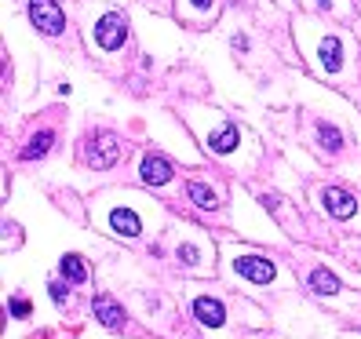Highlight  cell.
Here are the masks:
<instances>
[{"label": "cell", "instance_id": "6da1fadb", "mask_svg": "<svg viewBox=\"0 0 361 339\" xmlns=\"http://www.w3.org/2000/svg\"><path fill=\"white\" fill-rule=\"evenodd\" d=\"M30 18H33V26L48 37H59L66 30V15H62L59 0H30Z\"/></svg>", "mask_w": 361, "mask_h": 339}, {"label": "cell", "instance_id": "7a4b0ae2", "mask_svg": "<svg viewBox=\"0 0 361 339\" xmlns=\"http://www.w3.org/2000/svg\"><path fill=\"white\" fill-rule=\"evenodd\" d=\"M124 37H128V18H124L121 11H110V15H102V18H99V26H95L99 48L117 51V48L124 44Z\"/></svg>", "mask_w": 361, "mask_h": 339}, {"label": "cell", "instance_id": "3957f363", "mask_svg": "<svg viewBox=\"0 0 361 339\" xmlns=\"http://www.w3.org/2000/svg\"><path fill=\"white\" fill-rule=\"evenodd\" d=\"M233 270L241 273V278H248V281H256V285H267V281H274V263L270 259H263V256H238V263H233Z\"/></svg>", "mask_w": 361, "mask_h": 339}, {"label": "cell", "instance_id": "277c9868", "mask_svg": "<svg viewBox=\"0 0 361 339\" xmlns=\"http://www.w3.org/2000/svg\"><path fill=\"white\" fill-rule=\"evenodd\" d=\"M322 204H325L329 216H336V219H350L354 211H357V197H350L347 190H339V186H329V190H325Z\"/></svg>", "mask_w": 361, "mask_h": 339}, {"label": "cell", "instance_id": "5b68a950", "mask_svg": "<svg viewBox=\"0 0 361 339\" xmlns=\"http://www.w3.org/2000/svg\"><path fill=\"white\" fill-rule=\"evenodd\" d=\"M117 154H121V146L114 135H95L88 142V164H95V168H110L117 161Z\"/></svg>", "mask_w": 361, "mask_h": 339}, {"label": "cell", "instance_id": "8992f818", "mask_svg": "<svg viewBox=\"0 0 361 339\" xmlns=\"http://www.w3.org/2000/svg\"><path fill=\"white\" fill-rule=\"evenodd\" d=\"M139 175H142V183H150V186H164L168 179H172V164H168L161 154H146L142 164H139Z\"/></svg>", "mask_w": 361, "mask_h": 339}, {"label": "cell", "instance_id": "52a82bcc", "mask_svg": "<svg viewBox=\"0 0 361 339\" xmlns=\"http://www.w3.org/2000/svg\"><path fill=\"white\" fill-rule=\"evenodd\" d=\"M92 310H95V317H99L106 328H124V321H128V317H124V310L110 300V295H99V300L92 303Z\"/></svg>", "mask_w": 361, "mask_h": 339}, {"label": "cell", "instance_id": "ba28073f", "mask_svg": "<svg viewBox=\"0 0 361 339\" xmlns=\"http://www.w3.org/2000/svg\"><path fill=\"white\" fill-rule=\"evenodd\" d=\"M194 314H197V321H201V325H208V328H219V325L226 321L223 303H219V300H208V295L194 300Z\"/></svg>", "mask_w": 361, "mask_h": 339}, {"label": "cell", "instance_id": "9c48e42d", "mask_svg": "<svg viewBox=\"0 0 361 339\" xmlns=\"http://www.w3.org/2000/svg\"><path fill=\"white\" fill-rule=\"evenodd\" d=\"M110 226L117 230V234H124V238H139V230H142V223H139V216L132 208H114L110 211Z\"/></svg>", "mask_w": 361, "mask_h": 339}, {"label": "cell", "instance_id": "30bf717a", "mask_svg": "<svg viewBox=\"0 0 361 339\" xmlns=\"http://www.w3.org/2000/svg\"><path fill=\"white\" fill-rule=\"evenodd\" d=\"M59 270H62V278H66L70 285H80L84 278H88V270H84V259L80 256H62Z\"/></svg>", "mask_w": 361, "mask_h": 339}, {"label": "cell", "instance_id": "8fae6325", "mask_svg": "<svg viewBox=\"0 0 361 339\" xmlns=\"http://www.w3.org/2000/svg\"><path fill=\"white\" fill-rule=\"evenodd\" d=\"M51 142H55V132H40L30 139V146L23 150V161H37V157H44L51 150Z\"/></svg>", "mask_w": 361, "mask_h": 339}, {"label": "cell", "instance_id": "7c38bea8", "mask_svg": "<svg viewBox=\"0 0 361 339\" xmlns=\"http://www.w3.org/2000/svg\"><path fill=\"white\" fill-rule=\"evenodd\" d=\"M310 288H314L317 295H336V292H339V281L332 278L325 266H317V270L310 273Z\"/></svg>", "mask_w": 361, "mask_h": 339}, {"label": "cell", "instance_id": "4fadbf2b", "mask_svg": "<svg viewBox=\"0 0 361 339\" xmlns=\"http://www.w3.org/2000/svg\"><path fill=\"white\" fill-rule=\"evenodd\" d=\"M233 146H238V124H226L223 132L212 135V150H216V154H230Z\"/></svg>", "mask_w": 361, "mask_h": 339}, {"label": "cell", "instance_id": "5bb4252c", "mask_svg": "<svg viewBox=\"0 0 361 339\" xmlns=\"http://www.w3.org/2000/svg\"><path fill=\"white\" fill-rule=\"evenodd\" d=\"M339 62H343V58H339V40H336V37L322 40V66H325L329 73H336Z\"/></svg>", "mask_w": 361, "mask_h": 339}, {"label": "cell", "instance_id": "9a60e30c", "mask_svg": "<svg viewBox=\"0 0 361 339\" xmlns=\"http://www.w3.org/2000/svg\"><path fill=\"white\" fill-rule=\"evenodd\" d=\"M190 197H194L197 208H216V194H212L208 186H201V183H190Z\"/></svg>", "mask_w": 361, "mask_h": 339}, {"label": "cell", "instance_id": "2e32d148", "mask_svg": "<svg viewBox=\"0 0 361 339\" xmlns=\"http://www.w3.org/2000/svg\"><path fill=\"white\" fill-rule=\"evenodd\" d=\"M317 135H322V142L329 146V150H339V146H343V139H339V132L332 128V124H317Z\"/></svg>", "mask_w": 361, "mask_h": 339}, {"label": "cell", "instance_id": "e0dca14e", "mask_svg": "<svg viewBox=\"0 0 361 339\" xmlns=\"http://www.w3.org/2000/svg\"><path fill=\"white\" fill-rule=\"evenodd\" d=\"M179 259H183V263H197V248H190V245H179Z\"/></svg>", "mask_w": 361, "mask_h": 339}, {"label": "cell", "instance_id": "ac0fdd59", "mask_svg": "<svg viewBox=\"0 0 361 339\" xmlns=\"http://www.w3.org/2000/svg\"><path fill=\"white\" fill-rule=\"evenodd\" d=\"M11 314H15V317H26V314H30V303H26V300H15V303H11Z\"/></svg>", "mask_w": 361, "mask_h": 339}, {"label": "cell", "instance_id": "d6986e66", "mask_svg": "<svg viewBox=\"0 0 361 339\" xmlns=\"http://www.w3.org/2000/svg\"><path fill=\"white\" fill-rule=\"evenodd\" d=\"M48 292H51V300H55V303H62V300H66V288H62V285H51Z\"/></svg>", "mask_w": 361, "mask_h": 339}, {"label": "cell", "instance_id": "ffe728a7", "mask_svg": "<svg viewBox=\"0 0 361 339\" xmlns=\"http://www.w3.org/2000/svg\"><path fill=\"white\" fill-rule=\"evenodd\" d=\"M194 4H197V8H212V0H194Z\"/></svg>", "mask_w": 361, "mask_h": 339}]
</instances>
